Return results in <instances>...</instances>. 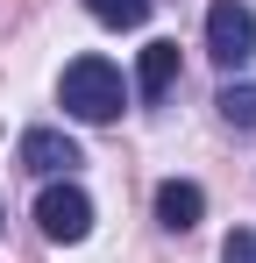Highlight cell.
<instances>
[{
  "mask_svg": "<svg viewBox=\"0 0 256 263\" xmlns=\"http://www.w3.org/2000/svg\"><path fill=\"white\" fill-rule=\"evenodd\" d=\"M57 100H64L71 121H93V128H100V121H121L128 79H121V64H107V57H79V64H64Z\"/></svg>",
  "mask_w": 256,
  "mask_h": 263,
  "instance_id": "1",
  "label": "cell"
},
{
  "mask_svg": "<svg viewBox=\"0 0 256 263\" xmlns=\"http://www.w3.org/2000/svg\"><path fill=\"white\" fill-rule=\"evenodd\" d=\"M207 57L221 71H235V64H249L256 57V14L242 0H213L207 7Z\"/></svg>",
  "mask_w": 256,
  "mask_h": 263,
  "instance_id": "2",
  "label": "cell"
},
{
  "mask_svg": "<svg viewBox=\"0 0 256 263\" xmlns=\"http://www.w3.org/2000/svg\"><path fill=\"white\" fill-rule=\"evenodd\" d=\"M36 228L50 235V242H85V235H93V199L64 178V185H50V192L36 199Z\"/></svg>",
  "mask_w": 256,
  "mask_h": 263,
  "instance_id": "3",
  "label": "cell"
},
{
  "mask_svg": "<svg viewBox=\"0 0 256 263\" xmlns=\"http://www.w3.org/2000/svg\"><path fill=\"white\" fill-rule=\"evenodd\" d=\"M85 157H79V142L64 128H29L22 135V171H36V178H71Z\"/></svg>",
  "mask_w": 256,
  "mask_h": 263,
  "instance_id": "4",
  "label": "cell"
},
{
  "mask_svg": "<svg viewBox=\"0 0 256 263\" xmlns=\"http://www.w3.org/2000/svg\"><path fill=\"white\" fill-rule=\"evenodd\" d=\"M199 214H207V192H199L192 178H164V185H157V220H164L171 235H192Z\"/></svg>",
  "mask_w": 256,
  "mask_h": 263,
  "instance_id": "5",
  "label": "cell"
},
{
  "mask_svg": "<svg viewBox=\"0 0 256 263\" xmlns=\"http://www.w3.org/2000/svg\"><path fill=\"white\" fill-rule=\"evenodd\" d=\"M171 86H178V43H150L142 64H135V92L142 100H164Z\"/></svg>",
  "mask_w": 256,
  "mask_h": 263,
  "instance_id": "6",
  "label": "cell"
},
{
  "mask_svg": "<svg viewBox=\"0 0 256 263\" xmlns=\"http://www.w3.org/2000/svg\"><path fill=\"white\" fill-rule=\"evenodd\" d=\"M85 14L107 22V29H142L150 22V0H85Z\"/></svg>",
  "mask_w": 256,
  "mask_h": 263,
  "instance_id": "7",
  "label": "cell"
},
{
  "mask_svg": "<svg viewBox=\"0 0 256 263\" xmlns=\"http://www.w3.org/2000/svg\"><path fill=\"white\" fill-rule=\"evenodd\" d=\"M213 107H221V121H228V128H256V86H221Z\"/></svg>",
  "mask_w": 256,
  "mask_h": 263,
  "instance_id": "8",
  "label": "cell"
},
{
  "mask_svg": "<svg viewBox=\"0 0 256 263\" xmlns=\"http://www.w3.org/2000/svg\"><path fill=\"white\" fill-rule=\"evenodd\" d=\"M221 263H256V235L242 228V235H228V249H221Z\"/></svg>",
  "mask_w": 256,
  "mask_h": 263,
  "instance_id": "9",
  "label": "cell"
}]
</instances>
